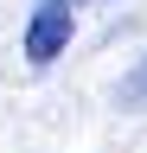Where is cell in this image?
Returning <instances> with one entry per match:
<instances>
[{"instance_id": "6da1fadb", "label": "cell", "mask_w": 147, "mask_h": 153, "mask_svg": "<svg viewBox=\"0 0 147 153\" xmlns=\"http://www.w3.org/2000/svg\"><path fill=\"white\" fill-rule=\"evenodd\" d=\"M70 32H77V7H58V0H39L26 19V38H19V57L32 70L58 64V57L70 51Z\"/></svg>"}, {"instance_id": "7a4b0ae2", "label": "cell", "mask_w": 147, "mask_h": 153, "mask_svg": "<svg viewBox=\"0 0 147 153\" xmlns=\"http://www.w3.org/2000/svg\"><path fill=\"white\" fill-rule=\"evenodd\" d=\"M115 102H122V108H147V57H141V64H134V70L122 76V89H115Z\"/></svg>"}, {"instance_id": "3957f363", "label": "cell", "mask_w": 147, "mask_h": 153, "mask_svg": "<svg viewBox=\"0 0 147 153\" xmlns=\"http://www.w3.org/2000/svg\"><path fill=\"white\" fill-rule=\"evenodd\" d=\"M58 7H96V0H58Z\"/></svg>"}]
</instances>
